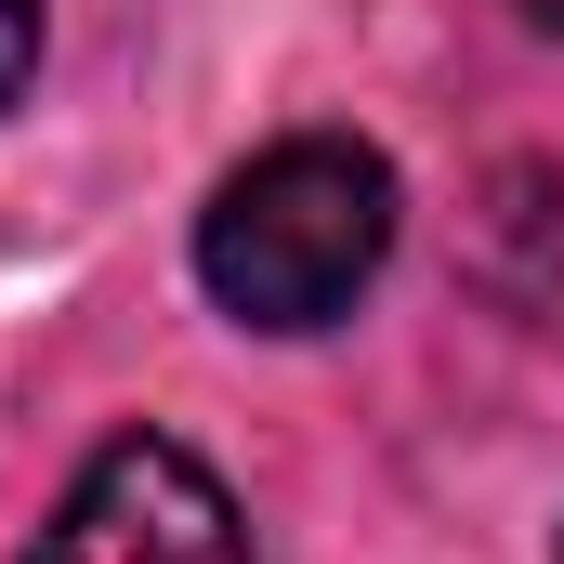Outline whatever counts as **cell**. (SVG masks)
Listing matches in <instances>:
<instances>
[{"mask_svg": "<svg viewBox=\"0 0 564 564\" xmlns=\"http://www.w3.org/2000/svg\"><path fill=\"white\" fill-rule=\"evenodd\" d=\"M394 158L355 132H276L263 158H237L197 210V289L237 315V328H341L381 263H394Z\"/></svg>", "mask_w": 564, "mask_h": 564, "instance_id": "obj_1", "label": "cell"}, {"mask_svg": "<svg viewBox=\"0 0 564 564\" xmlns=\"http://www.w3.org/2000/svg\"><path fill=\"white\" fill-rule=\"evenodd\" d=\"M26 564H250V525H237V499L197 446L119 433V446L79 459V486L53 499Z\"/></svg>", "mask_w": 564, "mask_h": 564, "instance_id": "obj_2", "label": "cell"}, {"mask_svg": "<svg viewBox=\"0 0 564 564\" xmlns=\"http://www.w3.org/2000/svg\"><path fill=\"white\" fill-rule=\"evenodd\" d=\"M26 66H40V0H0V106L26 93Z\"/></svg>", "mask_w": 564, "mask_h": 564, "instance_id": "obj_3", "label": "cell"}, {"mask_svg": "<svg viewBox=\"0 0 564 564\" xmlns=\"http://www.w3.org/2000/svg\"><path fill=\"white\" fill-rule=\"evenodd\" d=\"M525 26H552V40H564V0H525Z\"/></svg>", "mask_w": 564, "mask_h": 564, "instance_id": "obj_4", "label": "cell"}]
</instances>
